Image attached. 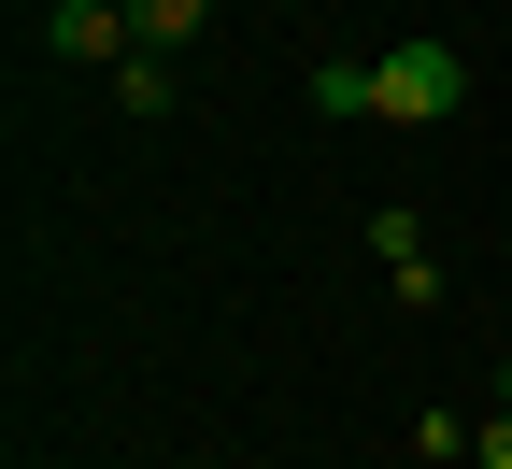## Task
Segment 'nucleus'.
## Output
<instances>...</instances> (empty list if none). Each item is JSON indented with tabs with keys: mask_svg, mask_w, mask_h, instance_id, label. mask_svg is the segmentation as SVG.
I'll list each match as a JSON object with an SVG mask.
<instances>
[{
	"mask_svg": "<svg viewBox=\"0 0 512 469\" xmlns=\"http://www.w3.org/2000/svg\"><path fill=\"white\" fill-rule=\"evenodd\" d=\"M498 398H512V370H498Z\"/></svg>",
	"mask_w": 512,
	"mask_h": 469,
	"instance_id": "6",
	"label": "nucleus"
},
{
	"mask_svg": "<svg viewBox=\"0 0 512 469\" xmlns=\"http://www.w3.org/2000/svg\"><path fill=\"white\" fill-rule=\"evenodd\" d=\"M456 100H470V57H456V43H384V57H370V114L441 128Z\"/></svg>",
	"mask_w": 512,
	"mask_h": 469,
	"instance_id": "1",
	"label": "nucleus"
},
{
	"mask_svg": "<svg viewBox=\"0 0 512 469\" xmlns=\"http://www.w3.org/2000/svg\"><path fill=\"white\" fill-rule=\"evenodd\" d=\"M114 100L157 128V114H171V57H114Z\"/></svg>",
	"mask_w": 512,
	"mask_h": 469,
	"instance_id": "4",
	"label": "nucleus"
},
{
	"mask_svg": "<svg viewBox=\"0 0 512 469\" xmlns=\"http://www.w3.org/2000/svg\"><path fill=\"white\" fill-rule=\"evenodd\" d=\"M470 455H484V469H512V398H498L484 427H470Z\"/></svg>",
	"mask_w": 512,
	"mask_h": 469,
	"instance_id": "5",
	"label": "nucleus"
},
{
	"mask_svg": "<svg viewBox=\"0 0 512 469\" xmlns=\"http://www.w3.org/2000/svg\"><path fill=\"white\" fill-rule=\"evenodd\" d=\"M43 43H57V57H143V29H128L114 0H57V15H43Z\"/></svg>",
	"mask_w": 512,
	"mask_h": 469,
	"instance_id": "2",
	"label": "nucleus"
},
{
	"mask_svg": "<svg viewBox=\"0 0 512 469\" xmlns=\"http://www.w3.org/2000/svg\"><path fill=\"white\" fill-rule=\"evenodd\" d=\"M128 29H143V57H171V43L214 29V0H128Z\"/></svg>",
	"mask_w": 512,
	"mask_h": 469,
	"instance_id": "3",
	"label": "nucleus"
}]
</instances>
